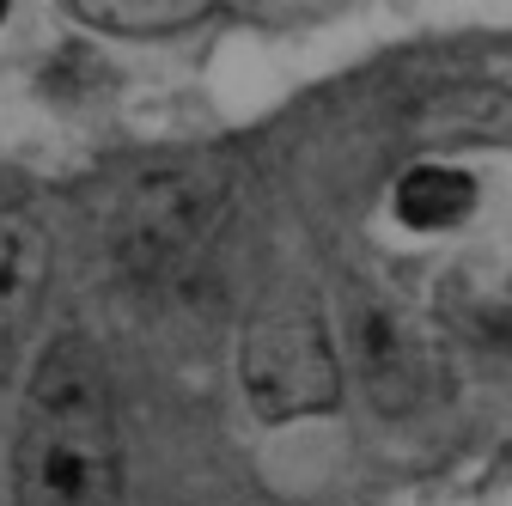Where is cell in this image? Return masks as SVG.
Returning a JSON list of instances; mask_svg holds the SVG:
<instances>
[{
    "label": "cell",
    "mask_w": 512,
    "mask_h": 506,
    "mask_svg": "<svg viewBox=\"0 0 512 506\" xmlns=\"http://www.w3.org/2000/svg\"><path fill=\"white\" fill-rule=\"evenodd\" d=\"M13 506H122V427L98 354L61 336L19 403Z\"/></svg>",
    "instance_id": "1"
},
{
    "label": "cell",
    "mask_w": 512,
    "mask_h": 506,
    "mask_svg": "<svg viewBox=\"0 0 512 506\" xmlns=\"http://www.w3.org/2000/svg\"><path fill=\"white\" fill-rule=\"evenodd\" d=\"M232 177L214 159H171L135 171L104 208V244L122 269L159 275L183 263L189 250H202L214 226L226 220Z\"/></svg>",
    "instance_id": "2"
},
{
    "label": "cell",
    "mask_w": 512,
    "mask_h": 506,
    "mask_svg": "<svg viewBox=\"0 0 512 506\" xmlns=\"http://www.w3.org/2000/svg\"><path fill=\"white\" fill-rule=\"evenodd\" d=\"M238 391L263 421H311L342 403V348L317 299H269L238 336Z\"/></svg>",
    "instance_id": "3"
},
{
    "label": "cell",
    "mask_w": 512,
    "mask_h": 506,
    "mask_svg": "<svg viewBox=\"0 0 512 506\" xmlns=\"http://www.w3.org/2000/svg\"><path fill=\"white\" fill-rule=\"evenodd\" d=\"M348 366L378 415H415L433 397V348L391 293H360L348 305Z\"/></svg>",
    "instance_id": "4"
},
{
    "label": "cell",
    "mask_w": 512,
    "mask_h": 506,
    "mask_svg": "<svg viewBox=\"0 0 512 506\" xmlns=\"http://www.w3.org/2000/svg\"><path fill=\"white\" fill-rule=\"evenodd\" d=\"M49 293V232L25 208H0V385L19 366Z\"/></svg>",
    "instance_id": "5"
},
{
    "label": "cell",
    "mask_w": 512,
    "mask_h": 506,
    "mask_svg": "<svg viewBox=\"0 0 512 506\" xmlns=\"http://www.w3.org/2000/svg\"><path fill=\"white\" fill-rule=\"evenodd\" d=\"M476 177L464 171V165H439V159H427V165H409L403 177H397V189H391V214L403 220V226H415V232H452V226H464L470 214H476Z\"/></svg>",
    "instance_id": "6"
},
{
    "label": "cell",
    "mask_w": 512,
    "mask_h": 506,
    "mask_svg": "<svg viewBox=\"0 0 512 506\" xmlns=\"http://www.w3.org/2000/svg\"><path fill=\"white\" fill-rule=\"evenodd\" d=\"M68 7L86 25L116 31V37H171V31L202 25L220 0H68Z\"/></svg>",
    "instance_id": "7"
},
{
    "label": "cell",
    "mask_w": 512,
    "mask_h": 506,
    "mask_svg": "<svg viewBox=\"0 0 512 506\" xmlns=\"http://www.w3.org/2000/svg\"><path fill=\"white\" fill-rule=\"evenodd\" d=\"M0 19H7V0H0Z\"/></svg>",
    "instance_id": "8"
}]
</instances>
